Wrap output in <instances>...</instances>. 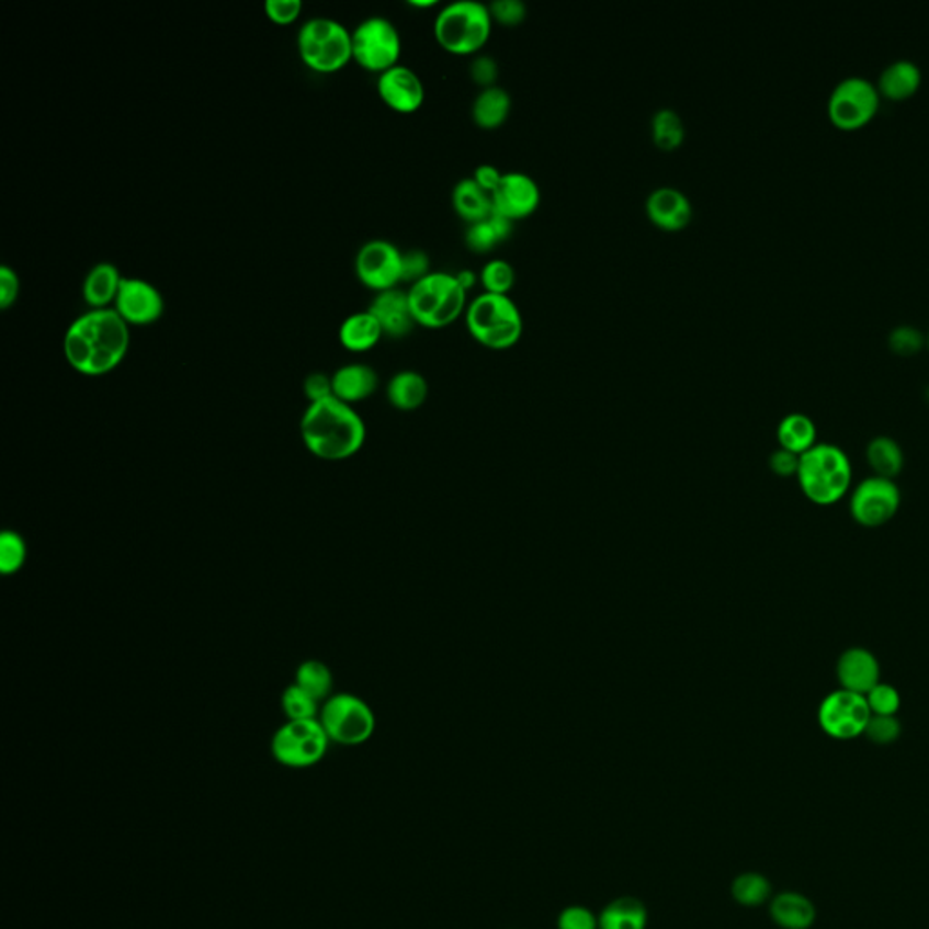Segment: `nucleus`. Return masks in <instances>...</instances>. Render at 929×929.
<instances>
[{
    "instance_id": "f257e3e1",
    "label": "nucleus",
    "mask_w": 929,
    "mask_h": 929,
    "mask_svg": "<svg viewBox=\"0 0 929 929\" xmlns=\"http://www.w3.org/2000/svg\"><path fill=\"white\" fill-rule=\"evenodd\" d=\"M129 329L115 309H88L66 329L64 358L69 367L88 378L113 373L132 345Z\"/></svg>"
},
{
    "instance_id": "f03ea898",
    "label": "nucleus",
    "mask_w": 929,
    "mask_h": 929,
    "mask_svg": "<svg viewBox=\"0 0 929 929\" xmlns=\"http://www.w3.org/2000/svg\"><path fill=\"white\" fill-rule=\"evenodd\" d=\"M299 434L310 454L324 462H345L362 451L367 427L352 405L340 399L327 398L307 405Z\"/></svg>"
},
{
    "instance_id": "7ed1b4c3",
    "label": "nucleus",
    "mask_w": 929,
    "mask_h": 929,
    "mask_svg": "<svg viewBox=\"0 0 929 929\" xmlns=\"http://www.w3.org/2000/svg\"><path fill=\"white\" fill-rule=\"evenodd\" d=\"M795 478L809 503L817 507L837 505L853 489L850 457L834 443H817L803 454Z\"/></svg>"
},
{
    "instance_id": "20e7f679",
    "label": "nucleus",
    "mask_w": 929,
    "mask_h": 929,
    "mask_svg": "<svg viewBox=\"0 0 929 929\" xmlns=\"http://www.w3.org/2000/svg\"><path fill=\"white\" fill-rule=\"evenodd\" d=\"M492 27L489 5L476 0H457L441 8L434 21V38L446 53L468 57L487 46Z\"/></svg>"
},
{
    "instance_id": "39448f33",
    "label": "nucleus",
    "mask_w": 929,
    "mask_h": 929,
    "mask_svg": "<svg viewBox=\"0 0 929 929\" xmlns=\"http://www.w3.org/2000/svg\"><path fill=\"white\" fill-rule=\"evenodd\" d=\"M465 326L479 345L490 351H507L521 340L523 316L510 296L482 293L468 302Z\"/></svg>"
},
{
    "instance_id": "423d86ee",
    "label": "nucleus",
    "mask_w": 929,
    "mask_h": 929,
    "mask_svg": "<svg viewBox=\"0 0 929 929\" xmlns=\"http://www.w3.org/2000/svg\"><path fill=\"white\" fill-rule=\"evenodd\" d=\"M416 326L426 329H445L467 310V291L456 280V274L432 271L426 279L410 285L407 291Z\"/></svg>"
},
{
    "instance_id": "0eeeda50",
    "label": "nucleus",
    "mask_w": 929,
    "mask_h": 929,
    "mask_svg": "<svg viewBox=\"0 0 929 929\" xmlns=\"http://www.w3.org/2000/svg\"><path fill=\"white\" fill-rule=\"evenodd\" d=\"M299 58L305 68L320 75L342 71L352 60V35L342 22L329 16H315L299 27Z\"/></svg>"
},
{
    "instance_id": "6e6552de",
    "label": "nucleus",
    "mask_w": 929,
    "mask_h": 929,
    "mask_svg": "<svg viewBox=\"0 0 929 929\" xmlns=\"http://www.w3.org/2000/svg\"><path fill=\"white\" fill-rule=\"evenodd\" d=\"M318 721L329 740L343 746L367 743L376 728V717L371 706L352 693H332L321 704Z\"/></svg>"
},
{
    "instance_id": "1a4fd4ad",
    "label": "nucleus",
    "mask_w": 929,
    "mask_h": 929,
    "mask_svg": "<svg viewBox=\"0 0 929 929\" xmlns=\"http://www.w3.org/2000/svg\"><path fill=\"white\" fill-rule=\"evenodd\" d=\"M352 60L371 73H385L398 66L401 37L398 27L385 16H369L351 32Z\"/></svg>"
},
{
    "instance_id": "9d476101",
    "label": "nucleus",
    "mask_w": 929,
    "mask_h": 929,
    "mask_svg": "<svg viewBox=\"0 0 929 929\" xmlns=\"http://www.w3.org/2000/svg\"><path fill=\"white\" fill-rule=\"evenodd\" d=\"M329 743L320 721H287L273 735L271 754L284 767L309 768L326 757Z\"/></svg>"
},
{
    "instance_id": "9b49d317",
    "label": "nucleus",
    "mask_w": 929,
    "mask_h": 929,
    "mask_svg": "<svg viewBox=\"0 0 929 929\" xmlns=\"http://www.w3.org/2000/svg\"><path fill=\"white\" fill-rule=\"evenodd\" d=\"M881 95L877 86L864 77H846L828 99V116L840 132H857L877 115Z\"/></svg>"
},
{
    "instance_id": "f8f14e48",
    "label": "nucleus",
    "mask_w": 929,
    "mask_h": 929,
    "mask_svg": "<svg viewBox=\"0 0 929 929\" xmlns=\"http://www.w3.org/2000/svg\"><path fill=\"white\" fill-rule=\"evenodd\" d=\"M903 494L895 479L870 476L862 479L850 492V516L857 525L879 529L897 516Z\"/></svg>"
},
{
    "instance_id": "ddd939ff",
    "label": "nucleus",
    "mask_w": 929,
    "mask_h": 929,
    "mask_svg": "<svg viewBox=\"0 0 929 929\" xmlns=\"http://www.w3.org/2000/svg\"><path fill=\"white\" fill-rule=\"evenodd\" d=\"M872 712L868 709L866 698L848 690H835L820 701L817 710V723L820 730L835 740H853L862 737Z\"/></svg>"
},
{
    "instance_id": "4468645a",
    "label": "nucleus",
    "mask_w": 929,
    "mask_h": 929,
    "mask_svg": "<svg viewBox=\"0 0 929 929\" xmlns=\"http://www.w3.org/2000/svg\"><path fill=\"white\" fill-rule=\"evenodd\" d=\"M404 252L387 240L363 243L354 260V271L360 282L374 293L396 290L401 284Z\"/></svg>"
},
{
    "instance_id": "2eb2a0df",
    "label": "nucleus",
    "mask_w": 929,
    "mask_h": 929,
    "mask_svg": "<svg viewBox=\"0 0 929 929\" xmlns=\"http://www.w3.org/2000/svg\"><path fill=\"white\" fill-rule=\"evenodd\" d=\"M163 296L160 291L137 276H124L121 291L116 294L113 309L129 327H147L157 324L163 315Z\"/></svg>"
},
{
    "instance_id": "dca6fc26",
    "label": "nucleus",
    "mask_w": 929,
    "mask_h": 929,
    "mask_svg": "<svg viewBox=\"0 0 929 929\" xmlns=\"http://www.w3.org/2000/svg\"><path fill=\"white\" fill-rule=\"evenodd\" d=\"M541 191L531 174L512 171L503 173L501 184L492 193L494 213L512 222L525 220L540 207Z\"/></svg>"
},
{
    "instance_id": "f3484780",
    "label": "nucleus",
    "mask_w": 929,
    "mask_h": 929,
    "mask_svg": "<svg viewBox=\"0 0 929 929\" xmlns=\"http://www.w3.org/2000/svg\"><path fill=\"white\" fill-rule=\"evenodd\" d=\"M376 90L382 102L401 115L416 113L426 102V86L420 75L401 64L378 75Z\"/></svg>"
},
{
    "instance_id": "a211bd4d",
    "label": "nucleus",
    "mask_w": 929,
    "mask_h": 929,
    "mask_svg": "<svg viewBox=\"0 0 929 929\" xmlns=\"http://www.w3.org/2000/svg\"><path fill=\"white\" fill-rule=\"evenodd\" d=\"M835 676L842 690L866 695L875 684L881 683V662L864 646H851L837 659Z\"/></svg>"
},
{
    "instance_id": "6ab92c4d",
    "label": "nucleus",
    "mask_w": 929,
    "mask_h": 929,
    "mask_svg": "<svg viewBox=\"0 0 929 929\" xmlns=\"http://www.w3.org/2000/svg\"><path fill=\"white\" fill-rule=\"evenodd\" d=\"M648 220L667 233H679L690 226L693 207L683 191L676 188H657L652 191L645 204Z\"/></svg>"
},
{
    "instance_id": "aec40b11",
    "label": "nucleus",
    "mask_w": 929,
    "mask_h": 929,
    "mask_svg": "<svg viewBox=\"0 0 929 929\" xmlns=\"http://www.w3.org/2000/svg\"><path fill=\"white\" fill-rule=\"evenodd\" d=\"M369 310L378 320L385 337H407L416 326L407 291L398 290V287L376 294L369 305Z\"/></svg>"
},
{
    "instance_id": "412c9836",
    "label": "nucleus",
    "mask_w": 929,
    "mask_h": 929,
    "mask_svg": "<svg viewBox=\"0 0 929 929\" xmlns=\"http://www.w3.org/2000/svg\"><path fill=\"white\" fill-rule=\"evenodd\" d=\"M378 374L365 363H347L332 374V393L343 404H360L378 389Z\"/></svg>"
},
{
    "instance_id": "4be33fe9",
    "label": "nucleus",
    "mask_w": 929,
    "mask_h": 929,
    "mask_svg": "<svg viewBox=\"0 0 929 929\" xmlns=\"http://www.w3.org/2000/svg\"><path fill=\"white\" fill-rule=\"evenodd\" d=\"M920 84L922 71L919 66L908 58H898L882 69L875 86L881 99L884 97L892 102H903L911 99L920 90Z\"/></svg>"
},
{
    "instance_id": "5701e85b",
    "label": "nucleus",
    "mask_w": 929,
    "mask_h": 929,
    "mask_svg": "<svg viewBox=\"0 0 929 929\" xmlns=\"http://www.w3.org/2000/svg\"><path fill=\"white\" fill-rule=\"evenodd\" d=\"M121 269L115 263L99 262L88 271L82 282V298L90 309H113L121 291Z\"/></svg>"
},
{
    "instance_id": "b1692460",
    "label": "nucleus",
    "mask_w": 929,
    "mask_h": 929,
    "mask_svg": "<svg viewBox=\"0 0 929 929\" xmlns=\"http://www.w3.org/2000/svg\"><path fill=\"white\" fill-rule=\"evenodd\" d=\"M770 917L781 929H809L817 920V908L803 893L783 892L770 900Z\"/></svg>"
},
{
    "instance_id": "393cba45",
    "label": "nucleus",
    "mask_w": 929,
    "mask_h": 929,
    "mask_svg": "<svg viewBox=\"0 0 929 929\" xmlns=\"http://www.w3.org/2000/svg\"><path fill=\"white\" fill-rule=\"evenodd\" d=\"M384 337L378 320L371 315L369 309L347 316L342 326H340V331H338V340L342 343L343 349L349 352H356V354L373 351Z\"/></svg>"
},
{
    "instance_id": "a878e982",
    "label": "nucleus",
    "mask_w": 929,
    "mask_h": 929,
    "mask_svg": "<svg viewBox=\"0 0 929 929\" xmlns=\"http://www.w3.org/2000/svg\"><path fill=\"white\" fill-rule=\"evenodd\" d=\"M452 207L468 226L484 222L492 215V196L482 190L473 177L463 179L452 190Z\"/></svg>"
},
{
    "instance_id": "bb28decb",
    "label": "nucleus",
    "mask_w": 929,
    "mask_h": 929,
    "mask_svg": "<svg viewBox=\"0 0 929 929\" xmlns=\"http://www.w3.org/2000/svg\"><path fill=\"white\" fill-rule=\"evenodd\" d=\"M510 110H512V99L503 88L499 86L487 88L479 91L478 97L474 99V124L485 132H494L509 121Z\"/></svg>"
},
{
    "instance_id": "cd10ccee",
    "label": "nucleus",
    "mask_w": 929,
    "mask_h": 929,
    "mask_svg": "<svg viewBox=\"0 0 929 929\" xmlns=\"http://www.w3.org/2000/svg\"><path fill=\"white\" fill-rule=\"evenodd\" d=\"M817 426L809 416L801 415V412H792L784 416L778 427L779 446L783 451L792 452L797 456H803L806 452L812 451L819 440H817Z\"/></svg>"
},
{
    "instance_id": "c85d7f7f",
    "label": "nucleus",
    "mask_w": 929,
    "mask_h": 929,
    "mask_svg": "<svg viewBox=\"0 0 929 929\" xmlns=\"http://www.w3.org/2000/svg\"><path fill=\"white\" fill-rule=\"evenodd\" d=\"M429 396V384L427 379L416 371H401L394 374L387 385V398L394 409L409 410L420 409Z\"/></svg>"
},
{
    "instance_id": "c756f323",
    "label": "nucleus",
    "mask_w": 929,
    "mask_h": 929,
    "mask_svg": "<svg viewBox=\"0 0 929 929\" xmlns=\"http://www.w3.org/2000/svg\"><path fill=\"white\" fill-rule=\"evenodd\" d=\"M868 467L873 476L897 479L904 471V451L897 440L890 437L873 438L866 446Z\"/></svg>"
},
{
    "instance_id": "7c9ffc66",
    "label": "nucleus",
    "mask_w": 929,
    "mask_h": 929,
    "mask_svg": "<svg viewBox=\"0 0 929 929\" xmlns=\"http://www.w3.org/2000/svg\"><path fill=\"white\" fill-rule=\"evenodd\" d=\"M648 911L636 897L615 898L599 915V929H646Z\"/></svg>"
},
{
    "instance_id": "2f4dec72",
    "label": "nucleus",
    "mask_w": 929,
    "mask_h": 929,
    "mask_svg": "<svg viewBox=\"0 0 929 929\" xmlns=\"http://www.w3.org/2000/svg\"><path fill=\"white\" fill-rule=\"evenodd\" d=\"M294 684L304 688L305 692L310 693L313 698L318 699L324 704L332 695L335 678H332L331 668L327 667L326 662L309 659V661L299 665Z\"/></svg>"
},
{
    "instance_id": "473e14b6",
    "label": "nucleus",
    "mask_w": 929,
    "mask_h": 929,
    "mask_svg": "<svg viewBox=\"0 0 929 929\" xmlns=\"http://www.w3.org/2000/svg\"><path fill=\"white\" fill-rule=\"evenodd\" d=\"M684 124L673 110H659L652 118V140L661 151L672 152L684 143Z\"/></svg>"
},
{
    "instance_id": "72a5a7b5",
    "label": "nucleus",
    "mask_w": 929,
    "mask_h": 929,
    "mask_svg": "<svg viewBox=\"0 0 929 929\" xmlns=\"http://www.w3.org/2000/svg\"><path fill=\"white\" fill-rule=\"evenodd\" d=\"M732 895L735 903L746 908H757L772 898V882L762 873H740L732 882Z\"/></svg>"
},
{
    "instance_id": "f704fd0d",
    "label": "nucleus",
    "mask_w": 929,
    "mask_h": 929,
    "mask_svg": "<svg viewBox=\"0 0 929 929\" xmlns=\"http://www.w3.org/2000/svg\"><path fill=\"white\" fill-rule=\"evenodd\" d=\"M282 710L287 721L318 720L320 701L305 692L298 684H291L282 693Z\"/></svg>"
},
{
    "instance_id": "c9c22d12",
    "label": "nucleus",
    "mask_w": 929,
    "mask_h": 929,
    "mask_svg": "<svg viewBox=\"0 0 929 929\" xmlns=\"http://www.w3.org/2000/svg\"><path fill=\"white\" fill-rule=\"evenodd\" d=\"M479 284L484 287L485 293L509 296L510 291L514 290L516 285V269L507 260L494 258L490 262L485 263L484 269H482Z\"/></svg>"
},
{
    "instance_id": "e433bc0d",
    "label": "nucleus",
    "mask_w": 929,
    "mask_h": 929,
    "mask_svg": "<svg viewBox=\"0 0 929 929\" xmlns=\"http://www.w3.org/2000/svg\"><path fill=\"white\" fill-rule=\"evenodd\" d=\"M27 546L21 534L15 531H4L0 536V573L13 576L26 563Z\"/></svg>"
},
{
    "instance_id": "4c0bfd02",
    "label": "nucleus",
    "mask_w": 929,
    "mask_h": 929,
    "mask_svg": "<svg viewBox=\"0 0 929 929\" xmlns=\"http://www.w3.org/2000/svg\"><path fill=\"white\" fill-rule=\"evenodd\" d=\"M887 345L897 356H914L928 345V338L917 327L898 326L890 332Z\"/></svg>"
},
{
    "instance_id": "58836bf2",
    "label": "nucleus",
    "mask_w": 929,
    "mask_h": 929,
    "mask_svg": "<svg viewBox=\"0 0 929 929\" xmlns=\"http://www.w3.org/2000/svg\"><path fill=\"white\" fill-rule=\"evenodd\" d=\"M872 715H897L903 698L897 688L890 683H879L864 695Z\"/></svg>"
},
{
    "instance_id": "ea45409f",
    "label": "nucleus",
    "mask_w": 929,
    "mask_h": 929,
    "mask_svg": "<svg viewBox=\"0 0 929 929\" xmlns=\"http://www.w3.org/2000/svg\"><path fill=\"white\" fill-rule=\"evenodd\" d=\"M900 735H903V725L897 720V715H872L864 732V737L877 746L893 745Z\"/></svg>"
},
{
    "instance_id": "a19ab883",
    "label": "nucleus",
    "mask_w": 929,
    "mask_h": 929,
    "mask_svg": "<svg viewBox=\"0 0 929 929\" xmlns=\"http://www.w3.org/2000/svg\"><path fill=\"white\" fill-rule=\"evenodd\" d=\"M499 242H501V238L498 237V233L494 229L489 218L468 226L467 233H465V243L471 251L478 252V254H487Z\"/></svg>"
},
{
    "instance_id": "79ce46f5",
    "label": "nucleus",
    "mask_w": 929,
    "mask_h": 929,
    "mask_svg": "<svg viewBox=\"0 0 929 929\" xmlns=\"http://www.w3.org/2000/svg\"><path fill=\"white\" fill-rule=\"evenodd\" d=\"M494 24L505 27L520 26L526 19V5L521 0H496L489 4Z\"/></svg>"
},
{
    "instance_id": "37998d69",
    "label": "nucleus",
    "mask_w": 929,
    "mask_h": 929,
    "mask_svg": "<svg viewBox=\"0 0 929 929\" xmlns=\"http://www.w3.org/2000/svg\"><path fill=\"white\" fill-rule=\"evenodd\" d=\"M304 4L299 0H268L263 4V11L269 21L276 26H291L302 15Z\"/></svg>"
},
{
    "instance_id": "c03bdc74",
    "label": "nucleus",
    "mask_w": 929,
    "mask_h": 929,
    "mask_svg": "<svg viewBox=\"0 0 929 929\" xmlns=\"http://www.w3.org/2000/svg\"><path fill=\"white\" fill-rule=\"evenodd\" d=\"M431 260L426 252L415 251L404 252V269H401V282L407 284H416L421 279H426L427 274H431Z\"/></svg>"
},
{
    "instance_id": "a18cd8bd",
    "label": "nucleus",
    "mask_w": 929,
    "mask_h": 929,
    "mask_svg": "<svg viewBox=\"0 0 929 929\" xmlns=\"http://www.w3.org/2000/svg\"><path fill=\"white\" fill-rule=\"evenodd\" d=\"M559 929H599V917L584 906H570L563 909L557 919Z\"/></svg>"
},
{
    "instance_id": "49530a36",
    "label": "nucleus",
    "mask_w": 929,
    "mask_h": 929,
    "mask_svg": "<svg viewBox=\"0 0 929 929\" xmlns=\"http://www.w3.org/2000/svg\"><path fill=\"white\" fill-rule=\"evenodd\" d=\"M498 63L492 57H487V55L474 58L473 64H471V79L482 90L494 88L496 80H498Z\"/></svg>"
},
{
    "instance_id": "de8ad7c7",
    "label": "nucleus",
    "mask_w": 929,
    "mask_h": 929,
    "mask_svg": "<svg viewBox=\"0 0 929 929\" xmlns=\"http://www.w3.org/2000/svg\"><path fill=\"white\" fill-rule=\"evenodd\" d=\"M21 294V280L15 269L2 265L0 268V309H10L15 305Z\"/></svg>"
},
{
    "instance_id": "09e8293b",
    "label": "nucleus",
    "mask_w": 929,
    "mask_h": 929,
    "mask_svg": "<svg viewBox=\"0 0 929 929\" xmlns=\"http://www.w3.org/2000/svg\"><path fill=\"white\" fill-rule=\"evenodd\" d=\"M305 398L309 399V404H318L324 399L332 398V376H327L324 373H313L304 379Z\"/></svg>"
},
{
    "instance_id": "8fccbe9b",
    "label": "nucleus",
    "mask_w": 929,
    "mask_h": 929,
    "mask_svg": "<svg viewBox=\"0 0 929 929\" xmlns=\"http://www.w3.org/2000/svg\"><path fill=\"white\" fill-rule=\"evenodd\" d=\"M798 462H801V456L779 449L770 457V468H772L773 474L779 476V478H795L797 476Z\"/></svg>"
},
{
    "instance_id": "3c124183",
    "label": "nucleus",
    "mask_w": 929,
    "mask_h": 929,
    "mask_svg": "<svg viewBox=\"0 0 929 929\" xmlns=\"http://www.w3.org/2000/svg\"><path fill=\"white\" fill-rule=\"evenodd\" d=\"M473 179L474 182L482 188V190L487 191V193L492 196L494 191L498 190V185L501 184L503 173H501L496 166L482 163V166H478L476 171H474Z\"/></svg>"
},
{
    "instance_id": "603ef678",
    "label": "nucleus",
    "mask_w": 929,
    "mask_h": 929,
    "mask_svg": "<svg viewBox=\"0 0 929 929\" xmlns=\"http://www.w3.org/2000/svg\"><path fill=\"white\" fill-rule=\"evenodd\" d=\"M456 280L462 285L463 290L471 291L474 285L478 284L479 274L474 273V271H468V269H463L460 273H456Z\"/></svg>"
},
{
    "instance_id": "864d4df0",
    "label": "nucleus",
    "mask_w": 929,
    "mask_h": 929,
    "mask_svg": "<svg viewBox=\"0 0 929 929\" xmlns=\"http://www.w3.org/2000/svg\"><path fill=\"white\" fill-rule=\"evenodd\" d=\"M412 8H432V5H438L437 0H410L409 2Z\"/></svg>"
},
{
    "instance_id": "5fc2aeb1",
    "label": "nucleus",
    "mask_w": 929,
    "mask_h": 929,
    "mask_svg": "<svg viewBox=\"0 0 929 929\" xmlns=\"http://www.w3.org/2000/svg\"><path fill=\"white\" fill-rule=\"evenodd\" d=\"M926 338H928V349H929V332H928V337H926Z\"/></svg>"
}]
</instances>
